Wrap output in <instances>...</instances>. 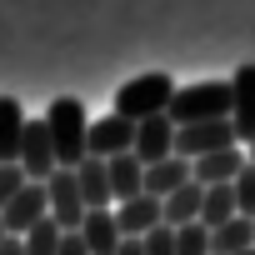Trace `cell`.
I'll return each instance as SVG.
<instances>
[{"instance_id":"14","label":"cell","mask_w":255,"mask_h":255,"mask_svg":"<svg viewBox=\"0 0 255 255\" xmlns=\"http://www.w3.org/2000/svg\"><path fill=\"white\" fill-rule=\"evenodd\" d=\"M200 205H205V185H180L175 195H165L160 200V220L170 225V230H185V225H195L200 220Z\"/></svg>"},{"instance_id":"3","label":"cell","mask_w":255,"mask_h":255,"mask_svg":"<svg viewBox=\"0 0 255 255\" xmlns=\"http://www.w3.org/2000/svg\"><path fill=\"white\" fill-rule=\"evenodd\" d=\"M170 95H175V80L165 75V70H145V75H135V80H125L120 90H115V115L120 120H130V125H140V120H150V115H165L170 110Z\"/></svg>"},{"instance_id":"23","label":"cell","mask_w":255,"mask_h":255,"mask_svg":"<svg viewBox=\"0 0 255 255\" xmlns=\"http://www.w3.org/2000/svg\"><path fill=\"white\" fill-rule=\"evenodd\" d=\"M175 255H210V230L195 220L185 230H175Z\"/></svg>"},{"instance_id":"13","label":"cell","mask_w":255,"mask_h":255,"mask_svg":"<svg viewBox=\"0 0 255 255\" xmlns=\"http://www.w3.org/2000/svg\"><path fill=\"white\" fill-rule=\"evenodd\" d=\"M80 240H85V250L90 255H115L120 250V225H115V210H85V220H80V230H75Z\"/></svg>"},{"instance_id":"15","label":"cell","mask_w":255,"mask_h":255,"mask_svg":"<svg viewBox=\"0 0 255 255\" xmlns=\"http://www.w3.org/2000/svg\"><path fill=\"white\" fill-rule=\"evenodd\" d=\"M20 140H25V110L15 95H0V165L20 160Z\"/></svg>"},{"instance_id":"1","label":"cell","mask_w":255,"mask_h":255,"mask_svg":"<svg viewBox=\"0 0 255 255\" xmlns=\"http://www.w3.org/2000/svg\"><path fill=\"white\" fill-rule=\"evenodd\" d=\"M45 130H50V145H55V165L60 170H75L85 160V130H90V120H85V105L75 95H60L45 105Z\"/></svg>"},{"instance_id":"20","label":"cell","mask_w":255,"mask_h":255,"mask_svg":"<svg viewBox=\"0 0 255 255\" xmlns=\"http://www.w3.org/2000/svg\"><path fill=\"white\" fill-rule=\"evenodd\" d=\"M235 190L230 185H205V205H200V225L205 230H220L225 220H235Z\"/></svg>"},{"instance_id":"2","label":"cell","mask_w":255,"mask_h":255,"mask_svg":"<svg viewBox=\"0 0 255 255\" xmlns=\"http://www.w3.org/2000/svg\"><path fill=\"white\" fill-rule=\"evenodd\" d=\"M170 125L185 130V125H205V120H230V80H200V85H175L170 95Z\"/></svg>"},{"instance_id":"24","label":"cell","mask_w":255,"mask_h":255,"mask_svg":"<svg viewBox=\"0 0 255 255\" xmlns=\"http://www.w3.org/2000/svg\"><path fill=\"white\" fill-rule=\"evenodd\" d=\"M20 190H25V170L20 165H0V210H5Z\"/></svg>"},{"instance_id":"5","label":"cell","mask_w":255,"mask_h":255,"mask_svg":"<svg viewBox=\"0 0 255 255\" xmlns=\"http://www.w3.org/2000/svg\"><path fill=\"white\" fill-rule=\"evenodd\" d=\"M30 185H45L60 165H55V145H50V130H45V120H25V140H20V160Z\"/></svg>"},{"instance_id":"31","label":"cell","mask_w":255,"mask_h":255,"mask_svg":"<svg viewBox=\"0 0 255 255\" xmlns=\"http://www.w3.org/2000/svg\"><path fill=\"white\" fill-rule=\"evenodd\" d=\"M240 255H255V245H250V250H240Z\"/></svg>"},{"instance_id":"4","label":"cell","mask_w":255,"mask_h":255,"mask_svg":"<svg viewBox=\"0 0 255 255\" xmlns=\"http://www.w3.org/2000/svg\"><path fill=\"white\" fill-rule=\"evenodd\" d=\"M135 145V125L130 120H120L115 110L90 120V130H85V155L90 160H115V155H130Z\"/></svg>"},{"instance_id":"19","label":"cell","mask_w":255,"mask_h":255,"mask_svg":"<svg viewBox=\"0 0 255 255\" xmlns=\"http://www.w3.org/2000/svg\"><path fill=\"white\" fill-rule=\"evenodd\" d=\"M250 245H255V220H245V215H235L220 230H210V255H240Z\"/></svg>"},{"instance_id":"6","label":"cell","mask_w":255,"mask_h":255,"mask_svg":"<svg viewBox=\"0 0 255 255\" xmlns=\"http://www.w3.org/2000/svg\"><path fill=\"white\" fill-rule=\"evenodd\" d=\"M240 145L230 120H205V125H185V130H175V155L180 160H200V155H215V150H230Z\"/></svg>"},{"instance_id":"21","label":"cell","mask_w":255,"mask_h":255,"mask_svg":"<svg viewBox=\"0 0 255 255\" xmlns=\"http://www.w3.org/2000/svg\"><path fill=\"white\" fill-rule=\"evenodd\" d=\"M60 235H65V230H60L55 220H40V225L25 230L20 240H25V255H55V250H60Z\"/></svg>"},{"instance_id":"12","label":"cell","mask_w":255,"mask_h":255,"mask_svg":"<svg viewBox=\"0 0 255 255\" xmlns=\"http://www.w3.org/2000/svg\"><path fill=\"white\" fill-rule=\"evenodd\" d=\"M240 170H245V150H240V145H230V150H215V155H200V160H190V180H195V185H230Z\"/></svg>"},{"instance_id":"27","label":"cell","mask_w":255,"mask_h":255,"mask_svg":"<svg viewBox=\"0 0 255 255\" xmlns=\"http://www.w3.org/2000/svg\"><path fill=\"white\" fill-rule=\"evenodd\" d=\"M0 255H25V240L20 235H5V240H0Z\"/></svg>"},{"instance_id":"30","label":"cell","mask_w":255,"mask_h":255,"mask_svg":"<svg viewBox=\"0 0 255 255\" xmlns=\"http://www.w3.org/2000/svg\"><path fill=\"white\" fill-rule=\"evenodd\" d=\"M0 240H5V220H0Z\"/></svg>"},{"instance_id":"10","label":"cell","mask_w":255,"mask_h":255,"mask_svg":"<svg viewBox=\"0 0 255 255\" xmlns=\"http://www.w3.org/2000/svg\"><path fill=\"white\" fill-rule=\"evenodd\" d=\"M0 220H5V235H25V230H35L40 220H50V200H45V185H30L25 180V190L0 210Z\"/></svg>"},{"instance_id":"7","label":"cell","mask_w":255,"mask_h":255,"mask_svg":"<svg viewBox=\"0 0 255 255\" xmlns=\"http://www.w3.org/2000/svg\"><path fill=\"white\" fill-rule=\"evenodd\" d=\"M45 200H50V220L60 230H80L85 220V200H80V185H75V170H55L45 180Z\"/></svg>"},{"instance_id":"18","label":"cell","mask_w":255,"mask_h":255,"mask_svg":"<svg viewBox=\"0 0 255 255\" xmlns=\"http://www.w3.org/2000/svg\"><path fill=\"white\" fill-rule=\"evenodd\" d=\"M180 185H190V160L170 155V160H155V165H145V195L165 200V195H175Z\"/></svg>"},{"instance_id":"17","label":"cell","mask_w":255,"mask_h":255,"mask_svg":"<svg viewBox=\"0 0 255 255\" xmlns=\"http://www.w3.org/2000/svg\"><path fill=\"white\" fill-rule=\"evenodd\" d=\"M75 185H80V200H85V210H115V200H110V180H105V160H80L75 165Z\"/></svg>"},{"instance_id":"26","label":"cell","mask_w":255,"mask_h":255,"mask_svg":"<svg viewBox=\"0 0 255 255\" xmlns=\"http://www.w3.org/2000/svg\"><path fill=\"white\" fill-rule=\"evenodd\" d=\"M55 255H90V250H85V240H80L75 230H65V235H60V250H55Z\"/></svg>"},{"instance_id":"9","label":"cell","mask_w":255,"mask_h":255,"mask_svg":"<svg viewBox=\"0 0 255 255\" xmlns=\"http://www.w3.org/2000/svg\"><path fill=\"white\" fill-rule=\"evenodd\" d=\"M130 155H135L140 165H155V160H170V155H175V125H170V115H150V120L135 125Z\"/></svg>"},{"instance_id":"16","label":"cell","mask_w":255,"mask_h":255,"mask_svg":"<svg viewBox=\"0 0 255 255\" xmlns=\"http://www.w3.org/2000/svg\"><path fill=\"white\" fill-rule=\"evenodd\" d=\"M105 180H110V200L115 205L120 200H135L145 190V165L135 155H115V160H105Z\"/></svg>"},{"instance_id":"11","label":"cell","mask_w":255,"mask_h":255,"mask_svg":"<svg viewBox=\"0 0 255 255\" xmlns=\"http://www.w3.org/2000/svg\"><path fill=\"white\" fill-rule=\"evenodd\" d=\"M115 225H120V235H125V240L150 235L155 225H165V220H160V200H155V195H145V190H140L135 200H120V205H115Z\"/></svg>"},{"instance_id":"8","label":"cell","mask_w":255,"mask_h":255,"mask_svg":"<svg viewBox=\"0 0 255 255\" xmlns=\"http://www.w3.org/2000/svg\"><path fill=\"white\" fill-rule=\"evenodd\" d=\"M230 130L235 140H255V60L230 75Z\"/></svg>"},{"instance_id":"28","label":"cell","mask_w":255,"mask_h":255,"mask_svg":"<svg viewBox=\"0 0 255 255\" xmlns=\"http://www.w3.org/2000/svg\"><path fill=\"white\" fill-rule=\"evenodd\" d=\"M115 255H145V245H140V240H120V250H115Z\"/></svg>"},{"instance_id":"25","label":"cell","mask_w":255,"mask_h":255,"mask_svg":"<svg viewBox=\"0 0 255 255\" xmlns=\"http://www.w3.org/2000/svg\"><path fill=\"white\" fill-rule=\"evenodd\" d=\"M140 245H145V255H175V230L170 225H155L150 235H140Z\"/></svg>"},{"instance_id":"22","label":"cell","mask_w":255,"mask_h":255,"mask_svg":"<svg viewBox=\"0 0 255 255\" xmlns=\"http://www.w3.org/2000/svg\"><path fill=\"white\" fill-rule=\"evenodd\" d=\"M230 190H235V210L245 215V220H255V165L245 160V170L230 180Z\"/></svg>"},{"instance_id":"29","label":"cell","mask_w":255,"mask_h":255,"mask_svg":"<svg viewBox=\"0 0 255 255\" xmlns=\"http://www.w3.org/2000/svg\"><path fill=\"white\" fill-rule=\"evenodd\" d=\"M245 160H250V165H255V140H250V155H245Z\"/></svg>"}]
</instances>
